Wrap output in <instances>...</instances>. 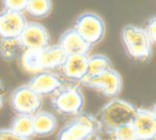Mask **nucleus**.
Wrapping results in <instances>:
<instances>
[{
  "label": "nucleus",
  "mask_w": 156,
  "mask_h": 140,
  "mask_svg": "<svg viewBox=\"0 0 156 140\" xmlns=\"http://www.w3.org/2000/svg\"><path fill=\"white\" fill-rule=\"evenodd\" d=\"M137 108L133 104L120 99L109 101L100 111V123L107 134L112 133L118 127L132 124Z\"/></svg>",
  "instance_id": "obj_1"
},
{
  "label": "nucleus",
  "mask_w": 156,
  "mask_h": 140,
  "mask_svg": "<svg viewBox=\"0 0 156 140\" xmlns=\"http://www.w3.org/2000/svg\"><path fill=\"white\" fill-rule=\"evenodd\" d=\"M51 106L58 113L75 118L83 113L85 95L78 86L64 84L52 94Z\"/></svg>",
  "instance_id": "obj_2"
},
{
  "label": "nucleus",
  "mask_w": 156,
  "mask_h": 140,
  "mask_svg": "<svg viewBox=\"0 0 156 140\" xmlns=\"http://www.w3.org/2000/svg\"><path fill=\"white\" fill-rule=\"evenodd\" d=\"M65 54L60 46L49 45L47 47L34 52H25L23 56V64L31 71L49 72L62 65L65 59Z\"/></svg>",
  "instance_id": "obj_3"
},
{
  "label": "nucleus",
  "mask_w": 156,
  "mask_h": 140,
  "mask_svg": "<svg viewBox=\"0 0 156 140\" xmlns=\"http://www.w3.org/2000/svg\"><path fill=\"white\" fill-rule=\"evenodd\" d=\"M121 35L125 50L130 58L138 61H147L151 58L153 45L143 28L135 25H126L122 29Z\"/></svg>",
  "instance_id": "obj_4"
},
{
  "label": "nucleus",
  "mask_w": 156,
  "mask_h": 140,
  "mask_svg": "<svg viewBox=\"0 0 156 140\" xmlns=\"http://www.w3.org/2000/svg\"><path fill=\"white\" fill-rule=\"evenodd\" d=\"M102 128L98 119L90 113H80L60 129L58 140H83Z\"/></svg>",
  "instance_id": "obj_5"
},
{
  "label": "nucleus",
  "mask_w": 156,
  "mask_h": 140,
  "mask_svg": "<svg viewBox=\"0 0 156 140\" xmlns=\"http://www.w3.org/2000/svg\"><path fill=\"white\" fill-rule=\"evenodd\" d=\"M74 30L91 47L103 40L106 32V25L100 15L93 12H86L78 16L74 24Z\"/></svg>",
  "instance_id": "obj_6"
},
{
  "label": "nucleus",
  "mask_w": 156,
  "mask_h": 140,
  "mask_svg": "<svg viewBox=\"0 0 156 140\" xmlns=\"http://www.w3.org/2000/svg\"><path fill=\"white\" fill-rule=\"evenodd\" d=\"M11 105L17 114L33 117L41 110L43 97L31 90L26 84L17 87L12 92Z\"/></svg>",
  "instance_id": "obj_7"
},
{
  "label": "nucleus",
  "mask_w": 156,
  "mask_h": 140,
  "mask_svg": "<svg viewBox=\"0 0 156 140\" xmlns=\"http://www.w3.org/2000/svg\"><path fill=\"white\" fill-rule=\"evenodd\" d=\"M80 84L94 89V90L100 91L103 95L110 97L111 99H117V96L121 93L122 88H123L122 76L115 69L108 70L93 78L83 80Z\"/></svg>",
  "instance_id": "obj_8"
},
{
  "label": "nucleus",
  "mask_w": 156,
  "mask_h": 140,
  "mask_svg": "<svg viewBox=\"0 0 156 140\" xmlns=\"http://www.w3.org/2000/svg\"><path fill=\"white\" fill-rule=\"evenodd\" d=\"M23 50L34 52L49 46L50 35L47 28L37 22H27L23 32L18 38Z\"/></svg>",
  "instance_id": "obj_9"
},
{
  "label": "nucleus",
  "mask_w": 156,
  "mask_h": 140,
  "mask_svg": "<svg viewBox=\"0 0 156 140\" xmlns=\"http://www.w3.org/2000/svg\"><path fill=\"white\" fill-rule=\"evenodd\" d=\"M137 140L156 139V113L151 108H137L136 114L132 122Z\"/></svg>",
  "instance_id": "obj_10"
},
{
  "label": "nucleus",
  "mask_w": 156,
  "mask_h": 140,
  "mask_svg": "<svg viewBox=\"0 0 156 140\" xmlns=\"http://www.w3.org/2000/svg\"><path fill=\"white\" fill-rule=\"evenodd\" d=\"M27 24L24 13H15L7 10L0 12V40L18 39Z\"/></svg>",
  "instance_id": "obj_11"
},
{
  "label": "nucleus",
  "mask_w": 156,
  "mask_h": 140,
  "mask_svg": "<svg viewBox=\"0 0 156 140\" xmlns=\"http://www.w3.org/2000/svg\"><path fill=\"white\" fill-rule=\"evenodd\" d=\"M64 84L63 79L58 74L52 72H42L33 76L28 81L27 86L37 94L43 97L44 95H52Z\"/></svg>",
  "instance_id": "obj_12"
},
{
  "label": "nucleus",
  "mask_w": 156,
  "mask_h": 140,
  "mask_svg": "<svg viewBox=\"0 0 156 140\" xmlns=\"http://www.w3.org/2000/svg\"><path fill=\"white\" fill-rule=\"evenodd\" d=\"M89 55H73L66 56L60 66L63 76L73 81H79L85 78Z\"/></svg>",
  "instance_id": "obj_13"
},
{
  "label": "nucleus",
  "mask_w": 156,
  "mask_h": 140,
  "mask_svg": "<svg viewBox=\"0 0 156 140\" xmlns=\"http://www.w3.org/2000/svg\"><path fill=\"white\" fill-rule=\"evenodd\" d=\"M59 46L63 50L65 56L73 55H89L91 46L83 41L73 28L64 31L59 39Z\"/></svg>",
  "instance_id": "obj_14"
},
{
  "label": "nucleus",
  "mask_w": 156,
  "mask_h": 140,
  "mask_svg": "<svg viewBox=\"0 0 156 140\" xmlns=\"http://www.w3.org/2000/svg\"><path fill=\"white\" fill-rule=\"evenodd\" d=\"M34 136L48 137L56 131L58 121L54 113L46 110H40L32 117Z\"/></svg>",
  "instance_id": "obj_15"
},
{
  "label": "nucleus",
  "mask_w": 156,
  "mask_h": 140,
  "mask_svg": "<svg viewBox=\"0 0 156 140\" xmlns=\"http://www.w3.org/2000/svg\"><path fill=\"white\" fill-rule=\"evenodd\" d=\"M111 69H113L112 62H111V60L107 56L102 54H96V55L89 56V58H88L87 73H86L85 78L81 81L90 79V78H93L95 76H98L102 73H104V72Z\"/></svg>",
  "instance_id": "obj_16"
},
{
  "label": "nucleus",
  "mask_w": 156,
  "mask_h": 140,
  "mask_svg": "<svg viewBox=\"0 0 156 140\" xmlns=\"http://www.w3.org/2000/svg\"><path fill=\"white\" fill-rule=\"evenodd\" d=\"M13 133L23 138L29 139L34 136L32 117L26 114H16L9 127Z\"/></svg>",
  "instance_id": "obj_17"
},
{
  "label": "nucleus",
  "mask_w": 156,
  "mask_h": 140,
  "mask_svg": "<svg viewBox=\"0 0 156 140\" xmlns=\"http://www.w3.org/2000/svg\"><path fill=\"white\" fill-rule=\"evenodd\" d=\"M52 2L49 0H27L25 12L35 18H44L50 14Z\"/></svg>",
  "instance_id": "obj_18"
},
{
  "label": "nucleus",
  "mask_w": 156,
  "mask_h": 140,
  "mask_svg": "<svg viewBox=\"0 0 156 140\" xmlns=\"http://www.w3.org/2000/svg\"><path fill=\"white\" fill-rule=\"evenodd\" d=\"M23 47L18 39L0 40V57L7 61L14 60L20 56Z\"/></svg>",
  "instance_id": "obj_19"
},
{
  "label": "nucleus",
  "mask_w": 156,
  "mask_h": 140,
  "mask_svg": "<svg viewBox=\"0 0 156 140\" xmlns=\"http://www.w3.org/2000/svg\"><path fill=\"white\" fill-rule=\"evenodd\" d=\"M111 140H137L132 124L123 125L109 134Z\"/></svg>",
  "instance_id": "obj_20"
},
{
  "label": "nucleus",
  "mask_w": 156,
  "mask_h": 140,
  "mask_svg": "<svg viewBox=\"0 0 156 140\" xmlns=\"http://www.w3.org/2000/svg\"><path fill=\"white\" fill-rule=\"evenodd\" d=\"M27 5V0H3V10L15 13H24Z\"/></svg>",
  "instance_id": "obj_21"
},
{
  "label": "nucleus",
  "mask_w": 156,
  "mask_h": 140,
  "mask_svg": "<svg viewBox=\"0 0 156 140\" xmlns=\"http://www.w3.org/2000/svg\"><path fill=\"white\" fill-rule=\"evenodd\" d=\"M145 34H147L149 41L151 42L152 45H154L156 42V17L152 16L147 23L145 28H143Z\"/></svg>",
  "instance_id": "obj_22"
},
{
  "label": "nucleus",
  "mask_w": 156,
  "mask_h": 140,
  "mask_svg": "<svg viewBox=\"0 0 156 140\" xmlns=\"http://www.w3.org/2000/svg\"><path fill=\"white\" fill-rule=\"evenodd\" d=\"M0 140H29L16 135L10 128H0Z\"/></svg>",
  "instance_id": "obj_23"
},
{
  "label": "nucleus",
  "mask_w": 156,
  "mask_h": 140,
  "mask_svg": "<svg viewBox=\"0 0 156 140\" xmlns=\"http://www.w3.org/2000/svg\"><path fill=\"white\" fill-rule=\"evenodd\" d=\"M83 140H103V139H102V137L98 135V133H95V134H91V135H89Z\"/></svg>",
  "instance_id": "obj_24"
},
{
  "label": "nucleus",
  "mask_w": 156,
  "mask_h": 140,
  "mask_svg": "<svg viewBox=\"0 0 156 140\" xmlns=\"http://www.w3.org/2000/svg\"><path fill=\"white\" fill-rule=\"evenodd\" d=\"M3 101H5V97H3L2 92L0 91V109H1V108H2V106H3Z\"/></svg>",
  "instance_id": "obj_25"
},
{
  "label": "nucleus",
  "mask_w": 156,
  "mask_h": 140,
  "mask_svg": "<svg viewBox=\"0 0 156 140\" xmlns=\"http://www.w3.org/2000/svg\"><path fill=\"white\" fill-rule=\"evenodd\" d=\"M2 82H1V80H0V91H2Z\"/></svg>",
  "instance_id": "obj_26"
}]
</instances>
